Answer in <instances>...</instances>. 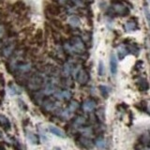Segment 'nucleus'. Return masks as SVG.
I'll list each match as a JSON object with an SVG mask.
<instances>
[{"mask_svg": "<svg viewBox=\"0 0 150 150\" xmlns=\"http://www.w3.org/2000/svg\"><path fill=\"white\" fill-rule=\"evenodd\" d=\"M110 69H111V72L112 75H115L117 72V60L116 57L115 56V54H112L111 55V58H110Z\"/></svg>", "mask_w": 150, "mask_h": 150, "instance_id": "1", "label": "nucleus"}, {"mask_svg": "<svg viewBox=\"0 0 150 150\" xmlns=\"http://www.w3.org/2000/svg\"><path fill=\"white\" fill-rule=\"evenodd\" d=\"M96 107V102L94 101L93 100H87L83 102V108L84 111L86 112H91L95 109Z\"/></svg>", "mask_w": 150, "mask_h": 150, "instance_id": "2", "label": "nucleus"}, {"mask_svg": "<svg viewBox=\"0 0 150 150\" xmlns=\"http://www.w3.org/2000/svg\"><path fill=\"white\" fill-rule=\"evenodd\" d=\"M48 129L50 130V132H52L53 134L56 135V136H58V137H65V133H64V131L63 130H61L60 129H58L57 127H54V126H49V128Z\"/></svg>", "mask_w": 150, "mask_h": 150, "instance_id": "3", "label": "nucleus"}, {"mask_svg": "<svg viewBox=\"0 0 150 150\" xmlns=\"http://www.w3.org/2000/svg\"><path fill=\"white\" fill-rule=\"evenodd\" d=\"M0 126H1L4 129H8L11 128V123H9L8 119L6 116L0 115Z\"/></svg>", "mask_w": 150, "mask_h": 150, "instance_id": "4", "label": "nucleus"}, {"mask_svg": "<svg viewBox=\"0 0 150 150\" xmlns=\"http://www.w3.org/2000/svg\"><path fill=\"white\" fill-rule=\"evenodd\" d=\"M88 81V75L84 70H81L78 74V82L80 83H86Z\"/></svg>", "mask_w": 150, "mask_h": 150, "instance_id": "5", "label": "nucleus"}, {"mask_svg": "<svg viewBox=\"0 0 150 150\" xmlns=\"http://www.w3.org/2000/svg\"><path fill=\"white\" fill-rule=\"evenodd\" d=\"M128 54H129V51L125 46H119L118 48H117V54H118L120 59H123Z\"/></svg>", "mask_w": 150, "mask_h": 150, "instance_id": "6", "label": "nucleus"}, {"mask_svg": "<svg viewBox=\"0 0 150 150\" xmlns=\"http://www.w3.org/2000/svg\"><path fill=\"white\" fill-rule=\"evenodd\" d=\"M126 28H127V30H129V31H133V30L138 29L137 23H134L132 20H130L126 23Z\"/></svg>", "mask_w": 150, "mask_h": 150, "instance_id": "7", "label": "nucleus"}, {"mask_svg": "<svg viewBox=\"0 0 150 150\" xmlns=\"http://www.w3.org/2000/svg\"><path fill=\"white\" fill-rule=\"evenodd\" d=\"M139 89L142 91H144L148 89V83L145 81L144 79H141L140 80V83H139Z\"/></svg>", "mask_w": 150, "mask_h": 150, "instance_id": "8", "label": "nucleus"}, {"mask_svg": "<svg viewBox=\"0 0 150 150\" xmlns=\"http://www.w3.org/2000/svg\"><path fill=\"white\" fill-rule=\"evenodd\" d=\"M69 23L70 25H72L73 26H78L80 25V23H81V22H80V19L76 16H71L69 18Z\"/></svg>", "mask_w": 150, "mask_h": 150, "instance_id": "9", "label": "nucleus"}, {"mask_svg": "<svg viewBox=\"0 0 150 150\" xmlns=\"http://www.w3.org/2000/svg\"><path fill=\"white\" fill-rule=\"evenodd\" d=\"M144 16H145V19H146V22H147V25H148V26H149V29H150V11H149V8L145 6L144 8Z\"/></svg>", "mask_w": 150, "mask_h": 150, "instance_id": "10", "label": "nucleus"}, {"mask_svg": "<svg viewBox=\"0 0 150 150\" xmlns=\"http://www.w3.org/2000/svg\"><path fill=\"white\" fill-rule=\"evenodd\" d=\"M28 139H29L30 143H32V144H37V143H38V140H39L36 135L31 134V133L28 134Z\"/></svg>", "mask_w": 150, "mask_h": 150, "instance_id": "11", "label": "nucleus"}, {"mask_svg": "<svg viewBox=\"0 0 150 150\" xmlns=\"http://www.w3.org/2000/svg\"><path fill=\"white\" fill-rule=\"evenodd\" d=\"M104 73V66H103L102 61H100V64H98V74L103 75Z\"/></svg>", "mask_w": 150, "mask_h": 150, "instance_id": "12", "label": "nucleus"}, {"mask_svg": "<svg viewBox=\"0 0 150 150\" xmlns=\"http://www.w3.org/2000/svg\"><path fill=\"white\" fill-rule=\"evenodd\" d=\"M100 90H101V93H102V95L104 96L105 98H107L108 96V89L106 86H100Z\"/></svg>", "mask_w": 150, "mask_h": 150, "instance_id": "13", "label": "nucleus"}, {"mask_svg": "<svg viewBox=\"0 0 150 150\" xmlns=\"http://www.w3.org/2000/svg\"><path fill=\"white\" fill-rule=\"evenodd\" d=\"M96 144L98 145V147H100V148L104 147V141H103L102 139L98 140V141H97V143H96Z\"/></svg>", "mask_w": 150, "mask_h": 150, "instance_id": "14", "label": "nucleus"}, {"mask_svg": "<svg viewBox=\"0 0 150 150\" xmlns=\"http://www.w3.org/2000/svg\"><path fill=\"white\" fill-rule=\"evenodd\" d=\"M3 32H4V28H3V26H2V25H0V38L2 37Z\"/></svg>", "mask_w": 150, "mask_h": 150, "instance_id": "15", "label": "nucleus"}, {"mask_svg": "<svg viewBox=\"0 0 150 150\" xmlns=\"http://www.w3.org/2000/svg\"><path fill=\"white\" fill-rule=\"evenodd\" d=\"M2 137V134H1V132H0V138H1Z\"/></svg>", "mask_w": 150, "mask_h": 150, "instance_id": "16", "label": "nucleus"}, {"mask_svg": "<svg viewBox=\"0 0 150 150\" xmlns=\"http://www.w3.org/2000/svg\"><path fill=\"white\" fill-rule=\"evenodd\" d=\"M54 150H61V149H59V148H55Z\"/></svg>", "mask_w": 150, "mask_h": 150, "instance_id": "17", "label": "nucleus"}, {"mask_svg": "<svg viewBox=\"0 0 150 150\" xmlns=\"http://www.w3.org/2000/svg\"><path fill=\"white\" fill-rule=\"evenodd\" d=\"M149 1H150V0H149Z\"/></svg>", "mask_w": 150, "mask_h": 150, "instance_id": "18", "label": "nucleus"}]
</instances>
